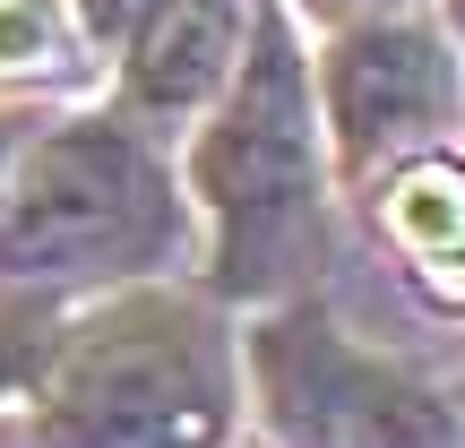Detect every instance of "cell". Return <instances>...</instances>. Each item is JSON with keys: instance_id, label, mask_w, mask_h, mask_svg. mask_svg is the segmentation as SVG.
I'll use <instances>...</instances> for the list:
<instances>
[{"instance_id": "6da1fadb", "label": "cell", "mask_w": 465, "mask_h": 448, "mask_svg": "<svg viewBox=\"0 0 465 448\" xmlns=\"http://www.w3.org/2000/svg\"><path fill=\"white\" fill-rule=\"evenodd\" d=\"M182 199L199 216V267L232 311L319 294L336 267V173L311 95V26L293 0H250L232 78L173 147Z\"/></svg>"}, {"instance_id": "7a4b0ae2", "label": "cell", "mask_w": 465, "mask_h": 448, "mask_svg": "<svg viewBox=\"0 0 465 448\" xmlns=\"http://www.w3.org/2000/svg\"><path fill=\"white\" fill-rule=\"evenodd\" d=\"M26 448H232L242 440V311L199 276H138L69 302L44 336Z\"/></svg>"}, {"instance_id": "3957f363", "label": "cell", "mask_w": 465, "mask_h": 448, "mask_svg": "<svg viewBox=\"0 0 465 448\" xmlns=\"http://www.w3.org/2000/svg\"><path fill=\"white\" fill-rule=\"evenodd\" d=\"M182 267H199V216L164 138L113 104L35 121L0 182V294L86 302Z\"/></svg>"}, {"instance_id": "277c9868", "label": "cell", "mask_w": 465, "mask_h": 448, "mask_svg": "<svg viewBox=\"0 0 465 448\" xmlns=\"http://www.w3.org/2000/svg\"><path fill=\"white\" fill-rule=\"evenodd\" d=\"M242 432L259 448H465V388L371 345L319 284L242 311Z\"/></svg>"}, {"instance_id": "5b68a950", "label": "cell", "mask_w": 465, "mask_h": 448, "mask_svg": "<svg viewBox=\"0 0 465 448\" xmlns=\"http://www.w3.org/2000/svg\"><path fill=\"white\" fill-rule=\"evenodd\" d=\"M311 95L328 130V173L336 199L380 182L388 164L422 147H449L465 130V52L440 35L431 0L422 9H371L311 26Z\"/></svg>"}, {"instance_id": "8992f818", "label": "cell", "mask_w": 465, "mask_h": 448, "mask_svg": "<svg viewBox=\"0 0 465 448\" xmlns=\"http://www.w3.org/2000/svg\"><path fill=\"white\" fill-rule=\"evenodd\" d=\"M250 0H147L130 17V35L113 44V113H130L138 130H155L164 147H182V130L216 104V86L232 78Z\"/></svg>"}, {"instance_id": "52a82bcc", "label": "cell", "mask_w": 465, "mask_h": 448, "mask_svg": "<svg viewBox=\"0 0 465 448\" xmlns=\"http://www.w3.org/2000/svg\"><path fill=\"white\" fill-rule=\"evenodd\" d=\"M345 207H362L371 242L388 250L397 284L431 319H465V147H422L362 182Z\"/></svg>"}, {"instance_id": "ba28073f", "label": "cell", "mask_w": 465, "mask_h": 448, "mask_svg": "<svg viewBox=\"0 0 465 448\" xmlns=\"http://www.w3.org/2000/svg\"><path fill=\"white\" fill-rule=\"evenodd\" d=\"M61 311H69V302L0 294V405H17V397H26L35 363H44V336H52V319H61Z\"/></svg>"}, {"instance_id": "9c48e42d", "label": "cell", "mask_w": 465, "mask_h": 448, "mask_svg": "<svg viewBox=\"0 0 465 448\" xmlns=\"http://www.w3.org/2000/svg\"><path fill=\"white\" fill-rule=\"evenodd\" d=\"M69 9V26H78V44L95 52V61H113V44L130 35V17L147 9V0H61Z\"/></svg>"}, {"instance_id": "30bf717a", "label": "cell", "mask_w": 465, "mask_h": 448, "mask_svg": "<svg viewBox=\"0 0 465 448\" xmlns=\"http://www.w3.org/2000/svg\"><path fill=\"white\" fill-rule=\"evenodd\" d=\"M371 9H422V0H293L302 26H336V17H371Z\"/></svg>"}, {"instance_id": "8fae6325", "label": "cell", "mask_w": 465, "mask_h": 448, "mask_svg": "<svg viewBox=\"0 0 465 448\" xmlns=\"http://www.w3.org/2000/svg\"><path fill=\"white\" fill-rule=\"evenodd\" d=\"M26 130H35V121L17 113V104H0V182H9V164H17V147H26Z\"/></svg>"}, {"instance_id": "7c38bea8", "label": "cell", "mask_w": 465, "mask_h": 448, "mask_svg": "<svg viewBox=\"0 0 465 448\" xmlns=\"http://www.w3.org/2000/svg\"><path fill=\"white\" fill-rule=\"evenodd\" d=\"M431 17H440V35L465 52V0H431Z\"/></svg>"}]
</instances>
